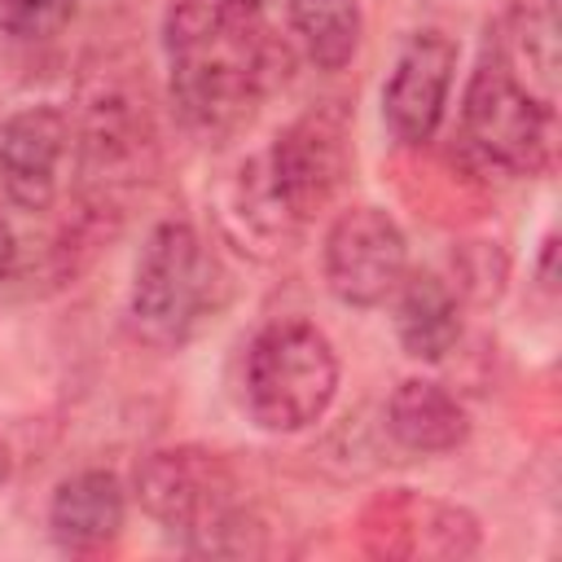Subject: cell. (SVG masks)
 Returning a JSON list of instances; mask_svg holds the SVG:
<instances>
[{"mask_svg": "<svg viewBox=\"0 0 562 562\" xmlns=\"http://www.w3.org/2000/svg\"><path fill=\"white\" fill-rule=\"evenodd\" d=\"M338 391V356L329 338L307 321L268 325L246 356V408L272 430L290 435L325 417Z\"/></svg>", "mask_w": 562, "mask_h": 562, "instance_id": "cell-4", "label": "cell"}, {"mask_svg": "<svg viewBox=\"0 0 562 562\" xmlns=\"http://www.w3.org/2000/svg\"><path fill=\"white\" fill-rule=\"evenodd\" d=\"M70 140V119L57 105H26L0 119V198L22 211L53 206Z\"/></svg>", "mask_w": 562, "mask_h": 562, "instance_id": "cell-9", "label": "cell"}, {"mask_svg": "<svg viewBox=\"0 0 562 562\" xmlns=\"http://www.w3.org/2000/svg\"><path fill=\"white\" fill-rule=\"evenodd\" d=\"M127 518V496L110 470H79L57 483L48 505V527L61 549L92 553L105 549Z\"/></svg>", "mask_w": 562, "mask_h": 562, "instance_id": "cell-10", "label": "cell"}, {"mask_svg": "<svg viewBox=\"0 0 562 562\" xmlns=\"http://www.w3.org/2000/svg\"><path fill=\"white\" fill-rule=\"evenodd\" d=\"M386 426H391L395 443H404L408 452H422V457L452 452L470 435V417H465L461 400L426 378H404L391 391Z\"/></svg>", "mask_w": 562, "mask_h": 562, "instance_id": "cell-11", "label": "cell"}, {"mask_svg": "<svg viewBox=\"0 0 562 562\" xmlns=\"http://www.w3.org/2000/svg\"><path fill=\"white\" fill-rule=\"evenodd\" d=\"M75 18V0H0V26L18 40H53Z\"/></svg>", "mask_w": 562, "mask_h": 562, "instance_id": "cell-15", "label": "cell"}, {"mask_svg": "<svg viewBox=\"0 0 562 562\" xmlns=\"http://www.w3.org/2000/svg\"><path fill=\"white\" fill-rule=\"evenodd\" d=\"M408 272V241L382 206H351L325 233V285L347 307L386 303Z\"/></svg>", "mask_w": 562, "mask_h": 562, "instance_id": "cell-7", "label": "cell"}, {"mask_svg": "<svg viewBox=\"0 0 562 562\" xmlns=\"http://www.w3.org/2000/svg\"><path fill=\"white\" fill-rule=\"evenodd\" d=\"M400 303H395V329L408 356L417 360H443L457 338H461V307L457 294L430 277V272H404L400 281Z\"/></svg>", "mask_w": 562, "mask_h": 562, "instance_id": "cell-12", "label": "cell"}, {"mask_svg": "<svg viewBox=\"0 0 562 562\" xmlns=\"http://www.w3.org/2000/svg\"><path fill=\"white\" fill-rule=\"evenodd\" d=\"M509 66L527 61V88L553 105V79H558V22L553 0H518L514 9V53L501 48Z\"/></svg>", "mask_w": 562, "mask_h": 562, "instance_id": "cell-14", "label": "cell"}, {"mask_svg": "<svg viewBox=\"0 0 562 562\" xmlns=\"http://www.w3.org/2000/svg\"><path fill=\"white\" fill-rule=\"evenodd\" d=\"M4 479H9V452H4V443H0V487H4Z\"/></svg>", "mask_w": 562, "mask_h": 562, "instance_id": "cell-18", "label": "cell"}, {"mask_svg": "<svg viewBox=\"0 0 562 562\" xmlns=\"http://www.w3.org/2000/svg\"><path fill=\"white\" fill-rule=\"evenodd\" d=\"M136 496L154 522L193 553H259V527L237 505V479L224 457L202 448H162L136 465Z\"/></svg>", "mask_w": 562, "mask_h": 562, "instance_id": "cell-3", "label": "cell"}, {"mask_svg": "<svg viewBox=\"0 0 562 562\" xmlns=\"http://www.w3.org/2000/svg\"><path fill=\"white\" fill-rule=\"evenodd\" d=\"M457 75V44L443 31H417L382 88V119L400 145H426L439 123Z\"/></svg>", "mask_w": 562, "mask_h": 562, "instance_id": "cell-8", "label": "cell"}, {"mask_svg": "<svg viewBox=\"0 0 562 562\" xmlns=\"http://www.w3.org/2000/svg\"><path fill=\"white\" fill-rule=\"evenodd\" d=\"M228 4H237V9H250V13H255V9H263L268 0H228Z\"/></svg>", "mask_w": 562, "mask_h": 562, "instance_id": "cell-17", "label": "cell"}, {"mask_svg": "<svg viewBox=\"0 0 562 562\" xmlns=\"http://www.w3.org/2000/svg\"><path fill=\"white\" fill-rule=\"evenodd\" d=\"M268 35L228 0H176L167 13L171 101L202 132L241 127L268 88Z\"/></svg>", "mask_w": 562, "mask_h": 562, "instance_id": "cell-1", "label": "cell"}, {"mask_svg": "<svg viewBox=\"0 0 562 562\" xmlns=\"http://www.w3.org/2000/svg\"><path fill=\"white\" fill-rule=\"evenodd\" d=\"M347 176V127L334 110H312L290 123L268 154L237 176V215L255 237H290L303 220L329 206Z\"/></svg>", "mask_w": 562, "mask_h": 562, "instance_id": "cell-2", "label": "cell"}, {"mask_svg": "<svg viewBox=\"0 0 562 562\" xmlns=\"http://www.w3.org/2000/svg\"><path fill=\"white\" fill-rule=\"evenodd\" d=\"M290 26L321 70H342L360 48L364 18L356 0H290Z\"/></svg>", "mask_w": 562, "mask_h": 562, "instance_id": "cell-13", "label": "cell"}, {"mask_svg": "<svg viewBox=\"0 0 562 562\" xmlns=\"http://www.w3.org/2000/svg\"><path fill=\"white\" fill-rule=\"evenodd\" d=\"M215 281L220 268L206 255L202 237L180 220L158 224L145 237L132 277L136 334L154 347H180L215 303Z\"/></svg>", "mask_w": 562, "mask_h": 562, "instance_id": "cell-5", "label": "cell"}, {"mask_svg": "<svg viewBox=\"0 0 562 562\" xmlns=\"http://www.w3.org/2000/svg\"><path fill=\"white\" fill-rule=\"evenodd\" d=\"M9 263H13V233H9V224L0 220V272H9Z\"/></svg>", "mask_w": 562, "mask_h": 562, "instance_id": "cell-16", "label": "cell"}, {"mask_svg": "<svg viewBox=\"0 0 562 562\" xmlns=\"http://www.w3.org/2000/svg\"><path fill=\"white\" fill-rule=\"evenodd\" d=\"M465 145L501 171H536L549 149V101H540L492 44L461 97Z\"/></svg>", "mask_w": 562, "mask_h": 562, "instance_id": "cell-6", "label": "cell"}]
</instances>
